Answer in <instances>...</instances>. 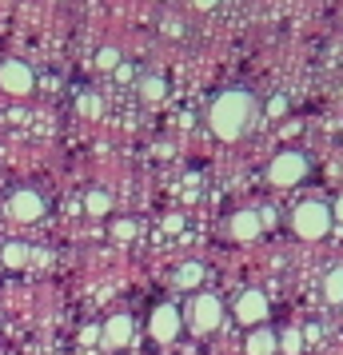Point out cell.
<instances>
[{
	"label": "cell",
	"mask_w": 343,
	"mask_h": 355,
	"mask_svg": "<svg viewBox=\"0 0 343 355\" xmlns=\"http://www.w3.org/2000/svg\"><path fill=\"white\" fill-rule=\"evenodd\" d=\"M236 320L247 323V327H260L267 320V295L260 288H244L236 295Z\"/></svg>",
	"instance_id": "cell-5"
},
{
	"label": "cell",
	"mask_w": 343,
	"mask_h": 355,
	"mask_svg": "<svg viewBox=\"0 0 343 355\" xmlns=\"http://www.w3.org/2000/svg\"><path fill=\"white\" fill-rule=\"evenodd\" d=\"M288 112V100H272V116H283Z\"/></svg>",
	"instance_id": "cell-18"
},
{
	"label": "cell",
	"mask_w": 343,
	"mask_h": 355,
	"mask_svg": "<svg viewBox=\"0 0 343 355\" xmlns=\"http://www.w3.org/2000/svg\"><path fill=\"white\" fill-rule=\"evenodd\" d=\"M200 279H204V268L200 263H184L176 272V288H200Z\"/></svg>",
	"instance_id": "cell-13"
},
{
	"label": "cell",
	"mask_w": 343,
	"mask_h": 355,
	"mask_svg": "<svg viewBox=\"0 0 343 355\" xmlns=\"http://www.w3.org/2000/svg\"><path fill=\"white\" fill-rule=\"evenodd\" d=\"M8 208H12L17 220H36V216H40V200H36L33 192H20V196H12V204H8Z\"/></svg>",
	"instance_id": "cell-10"
},
{
	"label": "cell",
	"mask_w": 343,
	"mask_h": 355,
	"mask_svg": "<svg viewBox=\"0 0 343 355\" xmlns=\"http://www.w3.org/2000/svg\"><path fill=\"white\" fill-rule=\"evenodd\" d=\"M88 211H108V200H104V196H92V200H88Z\"/></svg>",
	"instance_id": "cell-17"
},
{
	"label": "cell",
	"mask_w": 343,
	"mask_h": 355,
	"mask_svg": "<svg viewBox=\"0 0 343 355\" xmlns=\"http://www.w3.org/2000/svg\"><path fill=\"white\" fill-rule=\"evenodd\" d=\"M112 232H116V240H132V236H136V224H132V220H120Z\"/></svg>",
	"instance_id": "cell-15"
},
{
	"label": "cell",
	"mask_w": 343,
	"mask_h": 355,
	"mask_svg": "<svg viewBox=\"0 0 343 355\" xmlns=\"http://www.w3.org/2000/svg\"><path fill=\"white\" fill-rule=\"evenodd\" d=\"M260 232H263V224H260L256 211H236V216H231V236H236V240H256Z\"/></svg>",
	"instance_id": "cell-9"
},
{
	"label": "cell",
	"mask_w": 343,
	"mask_h": 355,
	"mask_svg": "<svg viewBox=\"0 0 343 355\" xmlns=\"http://www.w3.org/2000/svg\"><path fill=\"white\" fill-rule=\"evenodd\" d=\"M247 124H252V96H247V92H228V96L216 100L212 128L220 132L224 140H236Z\"/></svg>",
	"instance_id": "cell-1"
},
{
	"label": "cell",
	"mask_w": 343,
	"mask_h": 355,
	"mask_svg": "<svg viewBox=\"0 0 343 355\" xmlns=\"http://www.w3.org/2000/svg\"><path fill=\"white\" fill-rule=\"evenodd\" d=\"M331 208L327 204H319V200H308V204H299L292 216V227L299 240H324L327 232H331Z\"/></svg>",
	"instance_id": "cell-2"
},
{
	"label": "cell",
	"mask_w": 343,
	"mask_h": 355,
	"mask_svg": "<svg viewBox=\"0 0 343 355\" xmlns=\"http://www.w3.org/2000/svg\"><path fill=\"white\" fill-rule=\"evenodd\" d=\"M324 295H327V304H343V268L327 272V279H324Z\"/></svg>",
	"instance_id": "cell-11"
},
{
	"label": "cell",
	"mask_w": 343,
	"mask_h": 355,
	"mask_svg": "<svg viewBox=\"0 0 343 355\" xmlns=\"http://www.w3.org/2000/svg\"><path fill=\"white\" fill-rule=\"evenodd\" d=\"M80 343H100V327H84V331H80Z\"/></svg>",
	"instance_id": "cell-16"
},
{
	"label": "cell",
	"mask_w": 343,
	"mask_h": 355,
	"mask_svg": "<svg viewBox=\"0 0 343 355\" xmlns=\"http://www.w3.org/2000/svg\"><path fill=\"white\" fill-rule=\"evenodd\" d=\"M0 259H4L8 268H24V263H28V248H24V243H4V248H0Z\"/></svg>",
	"instance_id": "cell-12"
},
{
	"label": "cell",
	"mask_w": 343,
	"mask_h": 355,
	"mask_svg": "<svg viewBox=\"0 0 343 355\" xmlns=\"http://www.w3.org/2000/svg\"><path fill=\"white\" fill-rule=\"evenodd\" d=\"M279 352V339L272 327H252V336H247V355H276Z\"/></svg>",
	"instance_id": "cell-8"
},
{
	"label": "cell",
	"mask_w": 343,
	"mask_h": 355,
	"mask_svg": "<svg viewBox=\"0 0 343 355\" xmlns=\"http://www.w3.org/2000/svg\"><path fill=\"white\" fill-rule=\"evenodd\" d=\"M331 220H340V224H343V196L335 200V208H331Z\"/></svg>",
	"instance_id": "cell-19"
},
{
	"label": "cell",
	"mask_w": 343,
	"mask_h": 355,
	"mask_svg": "<svg viewBox=\"0 0 343 355\" xmlns=\"http://www.w3.org/2000/svg\"><path fill=\"white\" fill-rule=\"evenodd\" d=\"M200 4H212V0H200Z\"/></svg>",
	"instance_id": "cell-20"
},
{
	"label": "cell",
	"mask_w": 343,
	"mask_h": 355,
	"mask_svg": "<svg viewBox=\"0 0 343 355\" xmlns=\"http://www.w3.org/2000/svg\"><path fill=\"white\" fill-rule=\"evenodd\" d=\"M184 323H188L196 336H212L216 327L224 323V304H220L216 295H208V291H200V295H192V304L184 311Z\"/></svg>",
	"instance_id": "cell-3"
},
{
	"label": "cell",
	"mask_w": 343,
	"mask_h": 355,
	"mask_svg": "<svg viewBox=\"0 0 343 355\" xmlns=\"http://www.w3.org/2000/svg\"><path fill=\"white\" fill-rule=\"evenodd\" d=\"M128 339H132V320L128 315H112V320L100 327V343H104V347H124Z\"/></svg>",
	"instance_id": "cell-7"
},
{
	"label": "cell",
	"mask_w": 343,
	"mask_h": 355,
	"mask_svg": "<svg viewBox=\"0 0 343 355\" xmlns=\"http://www.w3.org/2000/svg\"><path fill=\"white\" fill-rule=\"evenodd\" d=\"M304 176H308V156L304 152H279L272 160V184H279V188H292Z\"/></svg>",
	"instance_id": "cell-4"
},
{
	"label": "cell",
	"mask_w": 343,
	"mask_h": 355,
	"mask_svg": "<svg viewBox=\"0 0 343 355\" xmlns=\"http://www.w3.org/2000/svg\"><path fill=\"white\" fill-rule=\"evenodd\" d=\"M304 347V331H295V327H288L283 336H279V352H288V355H295Z\"/></svg>",
	"instance_id": "cell-14"
},
{
	"label": "cell",
	"mask_w": 343,
	"mask_h": 355,
	"mask_svg": "<svg viewBox=\"0 0 343 355\" xmlns=\"http://www.w3.org/2000/svg\"><path fill=\"white\" fill-rule=\"evenodd\" d=\"M180 307H172V304H160L156 311H152V320H148V331H152V339L156 343H172V339L180 336Z\"/></svg>",
	"instance_id": "cell-6"
}]
</instances>
